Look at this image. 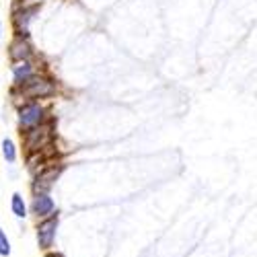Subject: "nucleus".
Wrapping results in <instances>:
<instances>
[{"instance_id": "obj_1", "label": "nucleus", "mask_w": 257, "mask_h": 257, "mask_svg": "<svg viewBox=\"0 0 257 257\" xmlns=\"http://www.w3.org/2000/svg\"><path fill=\"white\" fill-rule=\"evenodd\" d=\"M58 91V84L46 76V74H33L27 82L19 84V87H13L11 95L19 101V105L23 101H44V99H50L54 97Z\"/></svg>"}, {"instance_id": "obj_2", "label": "nucleus", "mask_w": 257, "mask_h": 257, "mask_svg": "<svg viewBox=\"0 0 257 257\" xmlns=\"http://www.w3.org/2000/svg\"><path fill=\"white\" fill-rule=\"evenodd\" d=\"M21 138H23V146H25L27 155L29 153H41L54 140V123H52V119H46L44 123L33 125V127H25V130L21 132Z\"/></svg>"}, {"instance_id": "obj_3", "label": "nucleus", "mask_w": 257, "mask_h": 257, "mask_svg": "<svg viewBox=\"0 0 257 257\" xmlns=\"http://www.w3.org/2000/svg\"><path fill=\"white\" fill-rule=\"evenodd\" d=\"M17 119H19L21 130L33 127L48 119V109L41 105V101H23L17 107Z\"/></svg>"}, {"instance_id": "obj_4", "label": "nucleus", "mask_w": 257, "mask_h": 257, "mask_svg": "<svg viewBox=\"0 0 257 257\" xmlns=\"http://www.w3.org/2000/svg\"><path fill=\"white\" fill-rule=\"evenodd\" d=\"M39 3H31V5H19L13 13V25H15V33L17 35H29V23L33 21V17L39 13Z\"/></svg>"}, {"instance_id": "obj_5", "label": "nucleus", "mask_w": 257, "mask_h": 257, "mask_svg": "<svg viewBox=\"0 0 257 257\" xmlns=\"http://www.w3.org/2000/svg\"><path fill=\"white\" fill-rule=\"evenodd\" d=\"M62 165H46L39 169V173L35 175L33 181V194H48L52 189V185L58 181L60 173H62Z\"/></svg>"}, {"instance_id": "obj_6", "label": "nucleus", "mask_w": 257, "mask_h": 257, "mask_svg": "<svg viewBox=\"0 0 257 257\" xmlns=\"http://www.w3.org/2000/svg\"><path fill=\"white\" fill-rule=\"evenodd\" d=\"M58 210L48 218H41V222L37 224V245L41 249H50L54 247V241H56V230H58Z\"/></svg>"}, {"instance_id": "obj_7", "label": "nucleus", "mask_w": 257, "mask_h": 257, "mask_svg": "<svg viewBox=\"0 0 257 257\" xmlns=\"http://www.w3.org/2000/svg\"><path fill=\"white\" fill-rule=\"evenodd\" d=\"M9 58H11V62L31 60V58H33V46H31L29 37L15 35V39L9 44Z\"/></svg>"}, {"instance_id": "obj_8", "label": "nucleus", "mask_w": 257, "mask_h": 257, "mask_svg": "<svg viewBox=\"0 0 257 257\" xmlns=\"http://www.w3.org/2000/svg\"><path fill=\"white\" fill-rule=\"evenodd\" d=\"M31 212L37 218H48L56 212V202L52 200L50 194H35L31 202Z\"/></svg>"}, {"instance_id": "obj_9", "label": "nucleus", "mask_w": 257, "mask_h": 257, "mask_svg": "<svg viewBox=\"0 0 257 257\" xmlns=\"http://www.w3.org/2000/svg\"><path fill=\"white\" fill-rule=\"evenodd\" d=\"M35 72V64L31 60H21V62H13V84L19 87V84L27 82Z\"/></svg>"}, {"instance_id": "obj_10", "label": "nucleus", "mask_w": 257, "mask_h": 257, "mask_svg": "<svg viewBox=\"0 0 257 257\" xmlns=\"http://www.w3.org/2000/svg\"><path fill=\"white\" fill-rule=\"evenodd\" d=\"M11 210H13V214L17 218H25L27 216V204H25V200H23V196L19 194H13V198H11Z\"/></svg>"}, {"instance_id": "obj_11", "label": "nucleus", "mask_w": 257, "mask_h": 257, "mask_svg": "<svg viewBox=\"0 0 257 257\" xmlns=\"http://www.w3.org/2000/svg\"><path fill=\"white\" fill-rule=\"evenodd\" d=\"M3 157H5L7 163H15L17 161V144L11 138L3 140Z\"/></svg>"}, {"instance_id": "obj_12", "label": "nucleus", "mask_w": 257, "mask_h": 257, "mask_svg": "<svg viewBox=\"0 0 257 257\" xmlns=\"http://www.w3.org/2000/svg\"><path fill=\"white\" fill-rule=\"evenodd\" d=\"M0 255L3 257L11 255V243H9V237H7V232L3 228H0Z\"/></svg>"}, {"instance_id": "obj_13", "label": "nucleus", "mask_w": 257, "mask_h": 257, "mask_svg": "<svg viewBox=\"0 0 257 257\" xmlns=\"http://www.w3.org/2000/svg\"><path fill=\"white\" fill-rule=\"evenodd\" d=\"M46 257H64V255H62V253H48Z\"/></svg>"}, {"instance_id": "obj_14", "label": "nucleus", "mask_w": 257, "mask_h": 257, "mask_svg": "<svg viewBox=\"0 0 257 257\" xmlns=\"http://www.w3.org/2000/svg\"><path fill=\"white\" fill-rule=\"evenodd\" d=\"M0 39H3V23H0Z\"/></svg>"}, {"instance_id": "obj_15", "label": "nucleus", "mask_w": 257, "mask_h": 257, "mask_svg": "<svg viewBox=\"0 0 257 257\" xmlns=\"http://www.w3.org/2000/svg\"><path fill=\"white\" fill-rule=\"evenodd\" d=\"M27 3H37V0H27Z\"/></svg>"}]
</instances>
